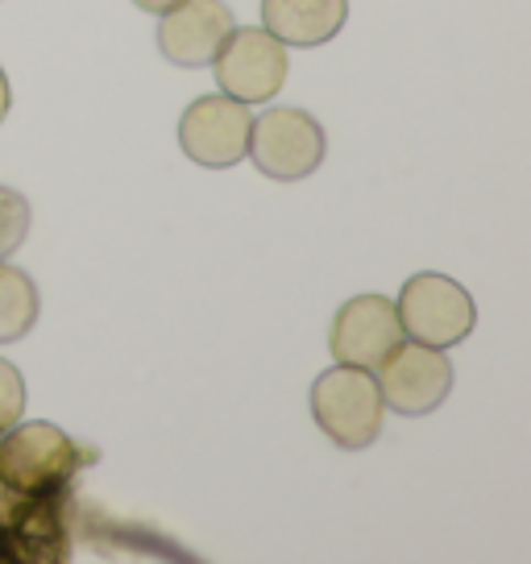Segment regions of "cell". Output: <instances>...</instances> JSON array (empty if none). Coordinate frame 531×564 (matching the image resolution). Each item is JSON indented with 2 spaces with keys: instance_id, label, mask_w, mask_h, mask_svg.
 I'll list each match as a JSON object with an SVG mask.
<instances>
[{
  "instance_id": "3957f363",
  "label": "cell",
  "mask_w": 531,
  "mask_h": 564,
  "mask_svg": "<svg viewBox=\"0 0 531 564\" xmlns=\"http://www.w3.org/2000/svg\"><path fill=\"white\" fill-rule=\"evenodd\" d=\"M213 63L220 91L241 105H266L270 96H279L286 79V46L262 25L229 30Z\"/></svg>"
},
{
  "instance_id": "5b68a950",
  "label": "cell",
  "mask_w": 531,
  "mask_h": 564,
  "mask_svg": "<svg viewBox=\"0 0 531 564\" xmlns=\"http://www.w3.org/2000/svg\"><path fill=\"white\" fill-rule=\"evenodd\" d=\"M378 390H382V403L399 415H427L448 399L453 390V366L444 349L432 345H394L387 361L378 366Z\"/></svg>"
},
{
  "instance_id": "30bf717a",
  "label": "cell",
  "mask_w": 531,
  "mask_h": 564,
  "mask_svg": "<svg viewBox=\"0 0 531 564\" xmlns=\"http://www.w3.org/2000/svg\"><path fill=\"white\" fill-rule=\"evenodd\" d=\"M349 0H262V30L283 46H324L340 34Z\"/></svg>"
},
{
  "instance_id": "52a82bcc",
  "label": "cell",
  "mask_w": 531,
  "mask_h": 564,
  "mask_svg": "<svg viewBox=\"0 0 531 564\" xmlns=\"http://www.w3.org/2000/svg\"><path fill=\"white\" fill-rule=\"evenodd\" d=\"M399 340H403L399 312L382 295H357L333 319V357H337L340 366L378 370L394 352Z\"/></svg>"
},
{
  "instance_id": "7c38bea8",
  "label": "cell",
  "mask_w": 531,
  "mask_h": 564,
  "mask_svg": "<svg viewBox=\"0 0 531 564\" xmlns=\"http://www.w3.org/2000/svg\"><path fill=\"white\" fill-rule=\"evenodd\" d=\"M25 232H30V204H25V195L0 187V262L25 241Z\"/></svg>"
},
{
  "instance_id": "7a4b0ae2",
  "label": "cell",
  "mask_w": 531,
  "mask_h": 564,
  "mask_svg": "<svg viewBox=\"0 0 531 564\" xmlns=\"http://www.w3.org/2000/svg\"><path fill=\"white\" fill-rule=\"evenodd\" d=\"M399 324L411 340L432 345V349H448L460 345L465 336L474 333V300L460 282L444 279V274H415L408 279L403 295H399Z\"/></svg>"
},
{
  "instance_id": "9a60e30c",
  "label": "cell",
  "mask_w": 531,
  "mask_h": 564,
  "mask_svg": "<svg viewBox=\"0 0 531 564\" xmlns=\"http://www.w3.org/2000/svg\"><path fill=\"white\" fill-rule=\"evenodd\" d=\"M4 112H9V79H4V70H0V121H4Z\"/></svg>"
},
{
  "instance_id": "4fadbf2b",
  "label": "cell",
  "mask_w": 531,
  "mask_h": 564,
  "mask_svg": "<svg viewBox=\"0 0 531 564\" xmlns=\"http://www.w3.org/2000/svg\"><path fill=\"white\" fill-rule=\"evenodd\" d=\"M21 411H25V382H21L18 366H9L0 357V436L18 427Z\"/></svg>"
},
{
  "instance_id": "5bb4252c",
  "label": "cell",
  "mask_w": 531,
  "mask_h": 564,
  "mask_svg": "<svg viewBox=\"0 0 531 564\" xmlns=\"http://www.w3.org/2000/svg\"><path fill=\"white\" fill-rule=\"evenodd\" d=\"M138 9H145V13H166V9H175L178 0H133Z\"/></svg>"
},
{
  "instance_id": "ba28073f",
  "label": "cell",
  "mask_w": 531,
  "mask_h": 564,
  "mask_svg": "<svg viewBox=\"0 0 531 564\" xmlns=\"http://www.w3.org/2000/svg\"><path fill=\"white\" fill-rule=\"evenodd\" d=\"M229 30L232 13L225 9V0H178L175 9L162 13L159 51L178 67H204L216 58Z\"/></svg>"
},
{
  "instance_id": "9c48e42d",
  "label": "cell",
  "mask_w": 531,
  "mask_h": 564,
  "mask_svg": "<svg viewBox=\"0 0 531 564\" xmlns=\"http://www.w3.org/2000/svg\"><path fill=\"white\" fill-rule=\"evenodd\" d=\"M72 465V441L51 423L18 427L0 448V477L13 490H46L58 477H67Z\"/></svg>"
},
{
  "instance_id": "277c9868",
  "label": "cell",
  "mask_w": 531,
  "mask_h": 564,
  "mask_svg": "<svg viewBox=\"0 0 531 564\" xmlns=\"http://www.w3.org/2000/svg\"><path fill=\"white\" fill-rule=\"evenodd\" d=\"M249 154L266 178L295 183L307 178L324 159V129L312 112L300 108H274L249 129Z\"/></svg>"
},
{
  "instance_id": "6da1fadb",
  "label": "cell",
  "mask_w": 531,
  "mask_h": 564,
  "mask_svg": "<svg viewBox=\"0 0 531 564\" xmlns=\"http://www.w3.org/2000/svg\"><path fill=\"white\" fill-rule=\"evenodd\" d=\"M382 390L370 370L357 366H337V370L319 373L312 387V415L319 432L340 448H370L382 432Z\"/></svg>"
},
{
  "instance_id": "8992f818",
  "label": "cell",
  "mask_w": 531,
  "mask_h": 564,
  "mask_svg": "<svg viewBox=\"0 0 531 564\" xmlns=\"http://www.w3.org/2000/svg\"><path fill=\"white\" fill-rule=\"evenodd\" d=\"M249 129L253 117L232 96H199L183 121H178V145L199 166H237L249 154Z\"/></svg>"
},
{
  "instance_id": "8fae6325",
  "label": "cell",
  "mask_w": 531,
  "mask_h": 564,
  "mask_svg": "<svg viewBox=\"0 0 531 564\" xmlns=\"http://www.w3.org/2000/svg\"><path fill=\"white\" fill-rule=\"evenodd\" d=\"M37 319V286L21 270L0 262V345H13L34 328Z\"/></svg>"
}]
</instances>
